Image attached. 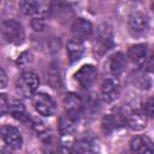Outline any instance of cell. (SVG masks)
I'll return each mask as SVG.
<instances>
[{
    "label": "cell",
    "mask_w": 154,
    "mask_h": 154,
    "mask_svg": "<svg viewBox=\"0 0 154 154\" xmlns=\"http://www.w3.org/2000/svg\"><path fill=\"white\" fill-rule=\"evenodd\" d=\"M66 53H67V58L70 60V63H76L78 61L83 53H84V45L82 41H78V40H70L66 45Z\"/></svg>",
    "instance_id": "obj_16"
},
{
    "label": "cell",
    "mask_w": 154,
    "mask_h": 154,
    "mask_svg": "<svg viewBox=\"0 0 154 154\" xmlns=\"http://www.w3.org/2000/svg\"><path fill=\"white\" fill-rule=\"evenodd\" d=\"M0 79H1V89H4V88H6V84H7V76H6V72H5V70L4 69H1V72H0Z\"/></svg>",
    "instance_id": "obj_28"
},
{
    "label": "cell",
    "mask_w": 154,
    "mask_h": 154,
    "mask_svg": "<svg viewBox=\"0 0 154 154\" xmlns=\"http://www.w3.org/2000/svg\"><path fill=\"white\" fill-rule=\"evenodd\" d=\"M142 111L147 118H154V95L149 96L142 106Z\"/></svg>",
    "instance_id": "obj_22"
},
{
    "label": "cell",
    "mask_w": 154,
    "mask_h": 154,
    "mask_svg": "<svg viewBox=\"0 0 154 154\" xmlns=\"http://www.w3.org/2000/svg\"><path fill=\"white\" fill-rule=\"evenodd\" d=\"M76 124H77V120L72 119L71 117L64 114L59 118V123H58V126H59V132L63 135V136H66V135H70L72 134L75 130H76Z\"/></svg>",
    "instance_id": "obj_20"
},
{
    "label": "cell",
    "mask_w": 154,
    "mask_h": 154,
    "mask_svg": "<svg viewBox=\"0 0 154 154\" xmlns=\"http://www.w3.org/2000/svg\"><path fill=\"white\" fill-rule=\"evenodd\" d=\"M19 8L22 11V13H24L25 16H38V14H45V10H42V4L38 1H34V0H23L19 1Z\"/></svg>",
    "instance_id": "obj_17"
},
{
    "label": "cell",
    "mask_w": 154,
    "mask_h": 154,
    "mask_svg": "<svg viewBox=\"0 0 154 154\" xmlns=\"http://www.w3.org/2000/svg\"><path fill=\"white\" fill-rule=\"evenodd\" d=\"M71 31L75 40L85 41L93 36V24L84 18H77L71 26Z\"/></svg>",
    "instance_id": "obj_11"
},
{
    "label": "cell",
    "mask_w": 154,
    "mask_h": 154,
    "mask_svg": "<svg viewBox=\"0 0 154 154\" xmlns=\"http://www.w3.org/2000/svg\"><path fill=\"white\" fill-rule=\"evenodd\" d=\"M47 79L48 83L52 88L54 89H59L61 87V78H60V72H59V66L54 63H52L48 66L47 70Z\"/></svg>",
    "instance_id": "obj_21"
},
{
    "label": "cell",
    "mask_w": 154,
    "mask_h": 154,
    "mask_svg": "<svg viewBox=\"0 0 154 154\" xmlns=\"http://www.w3.org/2000/svg\"><path fill=\"white\" fill-rule=\"evenodd\" d=\"M119 93H120V85L116 78H106L102 82L100 94H101V99L105 102L109 103L114 101L119 96Z\"/></svg>",
    "instance_id": "obj_13"
},
{
    "label": "cell",
    "mask_w": 154,
    "mask_h": 154,
    "mask_svg": "<svg viewBox=\"0 0 154 154\" xmlns=\"http://www.w3.org/2000/svg\"><path fill=\"white\" fill-rule=\"evenodd\" d=\"M1 32L4 38L12 45H20L25 37L23 25L16 19L4 20L1 25Z\"/></svg>",
    "instance_id": "obj_3"
},
{
    "label": "cell",
    "mask_w": 154,
    "mask_h": 154,
    "mask_svg": "<svg viewBox=\"0 0 154 154\" xmlns=\"http://www.w3.org/2000/svg\"><path fill=\"white\" fill-rule=\"evenodd\" d=\"M57 154H79V152L77 150L76 147H72V146H61V147H59Z\"/></svg>",
    "instance_id": "obj_25"
},
{
    "label": "cell",
    "mask_w": 154,
    "mask_h": 154,
    "mask_svg": "<svg viewBox=\"0 0 154 154\" xmlns=\"http://www.w3.org/2000/svg\"><path fill=\"white\" fill-rule=\"evenodd\" d=\"M38 85H40L38 76L32 71H25L18 77L16 83V89L20 96L29 99V97H34Z\"/></svg>",
    "instance_id": "obj_2"
},
{
    "label": "cell",
    "mask_w": 154,
    "mask_h": 154,
    "mask_svg": "<svg viewBox=\"0 0 154 154\" xmlns=\"http://www.w3.org/2000/svg\"><path fill=\"white\" fill-rule=\"evenodd\" d=\"M125 66H126V58L122 52H117L113 55H111L108 60V70L114 77L122 75L123 71L125 70Z\"/></svg>",
    "instance_id": "obj_15"
},
{
    "label": "cell",
    "mask_w": 154,
    "mask_h": 154,
    "mask_svg": "<svg viewBox=\"0 0 154 154\" xmlns=\"http://www.w3.org/2000/svg\"><path fill=\"white\" fill-rule=\"evenodd\" d=\"M129 60L138 66H143L147 59V45L146 43H136L129 47L128 49Z\"/></svg>",
    "instance_id": "obj_14"
},
{
    "label": "cell",
    "mask_w": 154,
    "mask_h": 154,
    "mask_svg": "<svg viewBox=\"0 0 154 154\" xmlns=\"http://www.w3.org/2000/svg\"><path fill=\"white\" fill-rule=\"evenodd\" d=\"M126 122H125V114H124V109L123 108H116L113 109L111 113L106 114L102 118L101 122V128L102 131L105 134H112L113 131L118 130L122 126H125Z\"/></svg>",
    "instance_id": "obj_4"
},
{
    "label": "cell",
    "mask_w": 154,
    "mask_h": 154,
    "mask_svg": "<svg viewBox=\"0 0 154 154\" xmlns=\"http://www.w3.org/2000/svg\"><path fill=\"white\" fill-rule=\"evenodd\" d=\"M32 105L36 112L43 117L53 116L57 109L54 100L46 93H36L32 97Z\"/></svg>",
    "instance_id": "obj_5"
},
{
    "label": "cell",
    "mask_w": 154,
    "mask_h": 154,
    "mask_svg": "<svg viewBox=\"0 0 154 154\" xmlns=\"http://www.w3.org/2000/svg\"><path fill=\"white\" fill-rule=\"evenodd\" d=\"M113 47V31L108 23H102L97 30L94 38V52L96 55H105Z\"/></svg>",
    "instance_id": "obj_1"
},
{
    "label": "cell",
    "mask_w": 154,
    "mask_h": 154,
    "mask_svg": "<svg viewBox=\"0 0 154 154\" xmlns=\"http://www.w3.org/2000/svg\"><path fill=\"white\" fill-rule=\"evenodd\" d=\"M8 112L11 113V116L14 119L20 120V122H24V120H26L29 118L24 103L20 100H18V99H13L12 101H10V109H8Z\"/></svg>",
    "instance_id": "obj_19"
},
{
    "label": "cell",
    "mask_w": 154,
    "mask_h": 154,
    "mask_svg": "<svg viewBox=\"0 0 154 154\" xmlns=\"http://www.w3.org/2000/svg\"><path fill=\"white\" fill-rule=\"evenodd\" d=\"M125 122L126 126H129L134 131H141L147 126V117L144 116L142 109H137L134 107H125Z\"/></svg>",
    "instance_id": "obj_7"
},
{
    "label": "cell",
    "mask_w": 154,
    "mask_h": 154,
    "mask_svg": "<svg viewBox=\"0 0 154 154\" xmlns=\"http://www.w3.org/2000/svg\"><path fill=\"white\" fill-rule=\"evenodd\" d=\"M0 109H1V116H5L10 109V101L7 100L5 94L0 95Z\"/></svg>",
    "instance_id": "obj_24"
},
{
    "label": "cell",
    "mask_w": 154,
    "mask_h": 154,
    "mask_svg": "<svg viewBox=\"0 0 154 154\" xmlns=\"http://www.w3.org/2000/svg\"><path fill=\"white\" fill-rule=\"evenodd\" d=\"M79 154H99V147L94 138L91 137H82L77 141L76 146Z\"/></svg>",
    "instance_id": "obj_18"
},
{
    "label": "cell",
    "mask_w": 154,
    "mask_h": 154,
    "mask_svg": "<svg viewBox=\"0 0 154 154\" xmlns=\"http://www.w3.org/2000/svg\"><path fill=\"white\" fill-rule=\"evenodd\" d=\"M10 149H11V148H8L7 146H6V147L4 146V147H2V149H1V154H12Z\"/></svg>",
    "instance_id": "obj_29"
},
{
    "label": "cell",
    "mask_w": 154,
    "mask_h": 154,
    "mask_svg": "<svg viewBox=\"0 0 154 154\" xmlns=\"http://www.w3.org/2000/svg\"><path fill=\"white\" fill-rule=\"evenodd\" d=\"M63 106L65 109V114L78 122V119L81 118L83 109H84V105H83V101L79 97V95H77L75 93L66 94L63 100Z\"/></svg>",
    "instance_id": "obj_6"
},
{
    "label": "cell",
    "mask_w": 154,
    "mask_h": 154,
    "mask_svg": "<svg viewBox=\"0 0 154 154\" xmlns=\"http://www.w3.org/2000/svg\"><path fill=\"white\" fill-rule=\"evenodd\" d=\"M143 67L146 71L148 72H154V53H152L144 61L143 64Z\"/></svg>",
    "instance_id": "obj_26"
},
{
    "label": "cell",
    "mask_w": 154,
    "mask_h": 154,
    "mask_svg": "<svg viewBox=\"0 0 154 154\" xmlns=\"http://www.w3.org/2000/svg\"><path fill=\"white\" fill-rule=\"evenodd\" d=\"M1 137L5 144L11 149H20L23 144V137L20 131L13 125H4L1 128Z\"/></svg>",
    "instance_id": "obj_9"
},
{
    "label": "cell",
    "mask_w": 154,
    "mask_h": 154,
    "mask_svg": "<svg viewBox=\"0 0 154 154\" xmlns=\"http://www.w3.org/2000/svg\"><path fill=\"white\" fill-rule=\"evenodd\" d=\"M31 60H32V55L30 52H25L20 57H18V64L19 65H25V64L30 63Z\"/></svg>",
    "instance_id": "obj_27"
},
{
    "label": "cell",
    "mask_w": 154,
    "mask_h": 154,
    "mask_svg": "<svg viewBox=\"0 0 154 154\" xmlns=\"http://www.w3.org/2000/svg\"><path fill=\"white\" fill-rule=\"evenodd\" d=\"M97 77V70L93 65H83L76 73H75V79L78 82V84L83 89H89L95 79Z\"/></svg>",
    "instance_id": "obj_10"
},
{
    "label": "cell",
    "mask_w": 154,
    "mask_h": 154,
    "mask_svg": "<svg viewBox=\"0 0 154 154\" xmlns=\"http://www.w3.org/2000/svg\"><path fill=\"white\" fill-rule=\"evenodd\" d=\"M31 26L35 31H41L45 28V14H38V16L32 17Z\"/></svg>",
    "instance_id": "obj_23"
},
{
    "label": "cell",
    "mask_w": 154,
    "mask_h": 154,
    "mask_svg": "<svg viewBox=\"0 0 154 154\" xmlns=\"http://www.w3.org/2000/svg\"><path fill=\"white\" fill-rule=\"evenodd\" d=\"M149 26L148 17L142 12H132L128 19V28L131 35L138 36L147 31Z\"/></svg>",
    "instance_id": "obj_8"
},
{
    "label": "cell",
    "mask_w": 154,
    "mask_h": 154,
    "mask_svg": "<svg viewBox=\"0 0 154 154\" xmlns=\"http://www.w3.org/2000/svg\"><path fill=\"white\" fill-rule=\"evenodd\" d=\"M130 150L132 154H154V143L144 135H137L130 141Z\"/></svg>",
    "instance_id": "obj_12"
}]
</instances>
